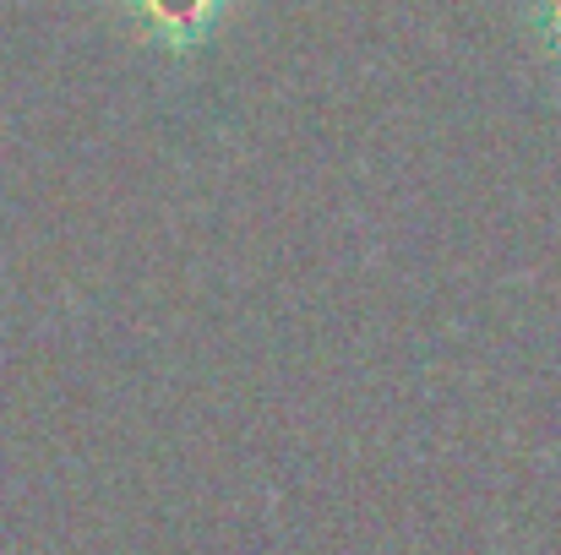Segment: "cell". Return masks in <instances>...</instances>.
Wrapping results in <instances>:
<instances>
[{
  "mask_svg": "<svg viewBox=\"0 0 561 555\" xmlns=\"http://www.w3.org/2000/svg\"><path fill=\"white\" fill-rule=\"evenodd\" d=\"M229 5L234 0H121V22L153 55L191 60L218 38V27L229 22Z\"/></svg>",
  "mask_w": 561,
  "mask_h": 555,
  "instance_id": "obj_1",
  "label": "cell"
},
{
  "mask_svg": "<svg viewBox=\"0 0 561 555\" xmlns=\"http://www.w3.org/2000/svg\"><path fill=\"white\" fill-rule=\"evenodd\" d=\"M518 27H524L535 60L557 77V88H561V0H524Z\"/></svg>",
  "mask_w": 561,
  "mask_h": 555,
  "instance_id": "obj_2",
  "label": "cell"
}]
</instances>
